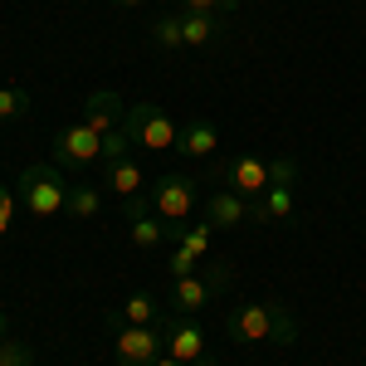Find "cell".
Masks as SVG:
<instances>
[{
	"instance_id": "obj_10",
	"label": "cell",
	"mask_w": 366,
	"mask_h": 366,
	"mask_svg": "<svg viewBox=\"0 0 366 366\" xmlns=\"http://www.w3.org/2000/svg\"><path fill=\"white\" fill-rule=\"evenodd\" d=\"M127 234H132L137 249H157V244H167V225H162V215L152 210V200H142V196L127 200Z\"/></svg>"
},
{
	"instance_id": "obj_21",
	"label": "cell",
	"mask_w": 366,
	"mask_h": 366,
	"mask_svg": "<svg viewBox=\"0 0 366 366\" xmlns=\"http://www.w3.org/2000/svg\"><path fill=\"white\" fill-rule=\"evenodd\" d=\"M25 113H29V93L25 88H0V122L25 117Z\"/></svg>"
},
{
	"instance_id": "obj_18",
	"label": "cell",
	"mask_w": 366,
	"mask_h": 366,
	"mask_svg": "<svg viewBox=\"0 0 366 366\" xmlns=\"http://www.w3.org/2000/svg\"><path fill=\"white\" fill-rule=\"evenodd\" d=\"M152 44H157V49H167V54L186 49V34H181V15H162V20L152 25Z\"/></svg>"
},
{
	"instance_id": "obj_20",
	"label": "cell",
	"mask_w": 366,
	"mask_h": 366,
	"mask_svg": "<svg viewBox=\"0 0 366 366\" xmlns=\"http://www.w3.org/2000/svg\"><path fill=\"white\" fill-rule=\"evenodd\" d=\"M98 210H103V196L93 186H69V215L74 220H93Z\"/></svg>"
},
{
	"instance_id": "obj_24",
	"label": "cell",
	"mask_w": 366,
	"mask_h": 366,
	"mask_svg": "<svg viewBox=\"0 0 366 366\" xmlns=\"http://www.w3.org/2000/svg\"><path fill=\"white\" fill-rule=\"evenodd\" d=\"M293 176H298V162H293V157L269 162V186H293Z\"/></svg>"
},
{
	"instance_id": "obj_9",
	"label": "cell",
	"mask_w": 366,
	"mask_h": 366,
	"mask_svg": "<svg viewBox=\"0 0 366 366\" xmlns=\"http://www.w3.org/2000/svg\"><path fill=\"white\" fill-rule=\"evenodd\" d=\"M205 352H210V342H205V332H200L196 317H171V322H167V357L196 366Z\"/></svg>"
},
{
	"instance_id": "obj_14",
	"label": "cell",
	"mask_w": 366,
	"mask_h": 366,
	"mask_svg": "<svg viewBox=\"0 0 366 366\" xmlns=\"http://www.w3.org/2000/svg\"><path fill=\"white\" fill-rule=\"evenodd\" d=\"M215 147H220V132H215L205 117H191V122L181 127V142H176L181 157H210Z\"/></svg>"
},
{
	"instance_id": "obj_8",
	"label": "cell",
	"mask_w": 366,
	"mask_h": 366,
	"mask_svg": "<svg viewBox=\"0 0 366 366\" xmlns=\"http://www.w3.org/2000/svg\"><path fill=\"white\" fill-rule=\"evenodd\" d=\"M225 283H229V274L220 269V264L210 269V279H196V274H191V279H176V283H171V308L181 312V317H196V312L205 308Z\"/></svg>"
},
{
	"instance_id": "obj_25",
	"label": "cell",
	"mask_w": 366,
	"mask_h": 366,
	"mask_svg": "<svg viewBox=\"0 0 366 366\" xmlns=\"http://www.w3.org/2000/svg\"><path fill=\"white\" fill-rule=\"evenodd\" d=\"M196 264H200V254H191L186 244L171 254V274H176V279H191V274H196Z\"/></svg>"
},
{
	"instance_id": "obj_3",
	"label": "cell",
	"mask_w": 366,
	"mask_h": 366,
	"mask_svg": "<svg viewBox=\"0 0 366 366\" xmlns=\"http://www.w3.org/2000/svg\"><path fill=\"white\" fill-rule=\"evenodd\" d=\"M162 352H167V322L162 327L157 322H127V327H117V337H113L117 366H152Z\"/></svg>"
},
{
	"instance_id": "obj_19",
	"label": "cell",
	"mask_w": 366,
	"mask_h": 366,
	"mask_svg": "<svg viewBox=\"0 0 366 366\" xmlns=\"http://www.w3.org/2000/svg\"><path fill=\"white\" fill-rule=\"evenodd\" d=\"M181 34H186V44H210V39H220V25L210 15H186L181 10Z\"/></svg>"
},
{
	"instance_id": "obj_13",
	"label": "cell",
	"mask_w": 366,
	"mask_h": 366,
	"mask_svg": "<svg viewBox=\"0 0 366 366\" xmlns=\"http://www.w3.org/2000/svg\"><path fill=\"white\" fill-rule=\"evenodd\" d=\"M293 215V186H269L259 200H249V220L254 225H279Z\"/></svg>"
},
{
	"instance_id": "obj_5",
	"label": "cell",
	"mask_w": 366,
	"mask_h": 366,
	"mask_svg": "<svg viewBox=\"0 0 366 366\" xmlns=\"http://www.w3.org/2000/svg\"><path fill=\"white\" fill-rule=\"evenodd\" d=\"M152 210L167 220V225H181L191 210H196V200H200V186L186 176V171H167V176H157V186H152Z\"/></svg>"
},
{
	"instance_id": "obj_4",
	"label": "cell",
	"mask_w": 366,
	"mask_h": 366,
	"mask_svg": "<svg viewBox=\"0 0 366 366\" xmlns=\"http://www.w3.org/2000/svg\"><path fill=\"white\" fill-rule=\"evenodd\" d=\"M122 127L132 132V142L137 147H147V152H171L176 142H181V127L171 122L157 103H132L127 108V117H122Z\"/></svg>"
},
{
	"instance_id": "obj_11",
	"label": "cell",
	"mask_w": 366,
	"mask_h": 366,
	"mask_svg": "<svg viewBox=\"0 0 366 366\" xmlns=\"http://www.w3.org/2000/svg\"><path fill=\"white\" fill-rule=\"evenodd\" d=\"M122 117H127V103L117 98L113 88H98V93H88L84 103V122L98 132V137H108V132H117L122 127Z\"/></svg>"
},
{
	"instance_id": "obj_23",
	"label": "cell",
	"mask_w": 366,
	"mask_h": 366,
	"mask_svg": "<svg viewBox=\"0 0 366 366\" xmlns=\"http://www.w3.org/2000/svg\"><path fill=\"white\" fill-rule=\"evenodd\" d=\"M0 366H34V352L20 337H0Z\"/></svg>"
},
{
	"instance_id": "obj_31",
	"label": "cell",
	"mask_w": 366,
	"mask_h": 366,
	"mask_svg": "<svg viewBox=\"0 0 366 366\" xmlns=\"http://www.w3.org/2000/svg\"><path fill=\"white\" fill-rule=\"evenodd\" d=\"M108 5H147V0H108Z\"/></svg>"
},
{
	"instance_id": "obj_22",
	"label": "cell",
	"mask_w": 366,
	"mask_h": 366,
	"mask_svg": "<svg viewBox=\"0 0 366 366\" xmlns=\"http://www.w3.org/2000/svg\"><path fill=\"white\" fill-rule=\"evenodd\" d=\"M127 147H137V142H132L127 127H117V132L103 137V157H98V162H103V167H108V162H122V157H127Z\"/></svg>"
},
{
	"instance_id": "obj_28",
	"label": "cell",
	"mask_w": 366,
	"mask_h": 366,
	"mask_svg": "<svg viewBox=\"0 0 366 366\" xmlns=\"http://www.w3.org/2000/svg\"><path fill=\"white\" fill-rule=\"evenodd\" d=\"M152 366H186V362H176V357H157Z\"/></svg>"
},
{
	"instance_id": "obj_6",
	"label": "cell",
	"mask_w": 366,
	"mask_h": 366,
	"mask_svg": "<svg viewBox=\"0 0 366 366\" xmlns=\"http://www.w3.org/2000/svg\"><path fill=\"white\" fill-rule=\"evenodd\" d=\"M215 186L234 191V196H244V200H259L269 191V162H259V157H229V162L215 167Z\"/></svg>"
},
{
	"instance_id": "obj_16",
	"label": "cell",
	"mask_w": 366,
	"mask_h": 366,
	"mask_svg": "<svg viewBox=\"0 0 366 366\" xmlns=\"http://www.w3.org/2000/svg\"><path fill=\"white\" fill-rule=\"evenodd\" d=\"M108 322H113V327H122V322H157V298H152V293H132Z\"/></svg>"
},
{
	"instance_id": "obj_12",
	"label": "cell",
	"mask_w": 366,
	"mask_h": 366,
	"mask_svg": "<svg viewBox=\"0 0 366 366\" xmlns=\"http://www.w3.org/2000/svg\"><path fill=\"white\" fill-rule=\"evenodd\" d=\"M249 220V200L234 196V191H215L205 200V225L210 229H239Z\"/></svg>"
},
{
	"instance_id": "obj_7",
	"label": "cell",
	"mask_w": 366,
	"mask_h": 366,
	"mask_svg": "<svg viewBox=\"0 0 366 366\" xmlns=\"http://www.w3.org/2000/svg\"><path fill=\"white\" fill-rule=\"evenodd\" d=\"M98 157H103V137L88 122H74V127H64L54 137V167L79 171V167H93Z\"/></svg>"
},
{
	"instance_id": "obj_29",
	"label": "cell",
	"mask_w": 366,
	"mask_h": 366,
	"mask_svg": "<svg viewBox=\"0 0 366 366\" xmlns=\"http://www.w3.org/2000/svg\"><path fill=\"white\" fill-rule=\"evenodd\" d=\"M196 366H220V362H215V357H210V352H205V357H200V362Z\"/></svg>"
},
{
	"instance_id": "obj_1",
	"label": "cell",
	"mask_w": 366,
	"mask_h": 366,
	"mask_svg": "<svg viewBox=\"0 0 366 366\" xmlns=\"http://www.w3.org/2000/svg\"><path fill=\"white\" fill-rule=\"evenodd\" d=\"M225 332L234 342H264V347H293L298 342V317L283 308L279 298H259V303H239L225 317Z\"/></svg>"
},
{
	"instance_id": "obj_27",
	"label": "cell",
	"mask_w": 366,
	"mask_h": 366,
	"mask_svg": "<svg viewBox=\"0 0 366 366\" xmlns=\"http://www.w3.org/2000/svg\"><path fill=\"white\" fill-rule=\"evenodd\" d=\"M10 220H15V196H10V191L0 186V234L10 229Z\"/></svg>"
},
{
	"instance_id": "obj_17",
	"label": "cell",
	"mask_w": 366,
	"mask_h": 366,
	"mask_svg": "<svg viewBox=\"0 0 366 366\" xmlns=\"http://www.w3.org/2000/svg\"><path fill=\"white\" fill-rule=\"evenodd\" d=\"M167 234L176 239V244H186L191 254H200V259H205V254H210V234H215V229H210V225H167Z\"/></svg>"
},
{
	"instance_id": "obj_32",
	"label": "cell",
	"mask_w": 366,
	"mask_h": 366,
	"mask_svg": "<svg viewBox=\"0 0 366 366\" xmlns=\"http://www.w3.org/2000/svg\"><path fill=\"white\" fill-rule=\"evenodd\" d=\"M362 366H366V362H362Z\"/></svg>"
},
{
	"instance_id": "obj_2",
	"label": "cell",
	"mask_w": 366,
	"mask_h": 366,
	"mask_svg": "<svg viewBox=\"0 0 366 366\" xmlns=\"http://www.w3.org/2000/svg\"><path fill=\"white\" fill-rule=\"evenodd\" d=\"M15 191H20V200H25V210L39 215V220L69 210V186H64V176H59L54 162H34V167H25L20 181H15Z\"/></svg>"
},
{
	"instance_id": "obj_26",
	"label": "cell",
	"mask_w": 366,
	"mask_h": 366,
	"mask_svg": "<svg viewBox=\"0 0 366 366\" xmlns=\"http://www.w3.org/2000/svg\"><path fill=\"white\" fill-rule=\"evenodd\" d=\"M186 15H210V10H234L239 0H176Z\"/></svg>"
},
{
	"instance_id": "obj_15",
	"label": "cell",
	"mask_w": 366,
	"mask_h": 366,
	"mask_svg": "<svg viewBox=\"0 0 366 366\" xmlns=\"http://www.w3.org/2000/svg\"><path fill=\"white\" fill-rule=\"evenodd\" d=\"M103 186H113L122 200L142 196V167L132 162V157H122V162H108V167H103Z\"/></svg>"
},
{
	"instance_id": "obj_30",
	"label": "cell",
	"mask_w": 366,
	"mask_h": 366,
	"mask_svg": "<svg viewBox=\"0 0 366 366\" xmlns=\"http://www.w3.org/2000/svg\"><path fill=\"white\" fill-rule=\"evenodd\" d=\"M0 337H10V322H5V312H0Z\"/></svg>"
}]
</instances>
